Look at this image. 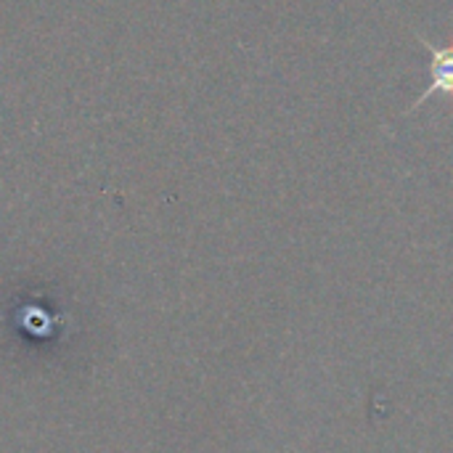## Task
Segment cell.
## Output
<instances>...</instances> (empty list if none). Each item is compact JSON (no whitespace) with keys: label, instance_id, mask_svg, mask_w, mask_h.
Wrapping results in <instances>:
<instances>
[{"label":"cell","instance_id":"cell-1","mask_svg":"<svg viewBox=\"0 0 453 453\" xmlns=\"http://www.w3.org/2000/svg\"><path fill=\"white\" fill-rule=\"evenodd\" d=\"M417 37H419V42L427 48V53H430V85H427V90L403 111V117H409V114H414L425 101H430L433 96H453V45H435V42H430L422 32H417Z\"/></svg>","mask_w":453,"mask_h":453}]
</instances>
